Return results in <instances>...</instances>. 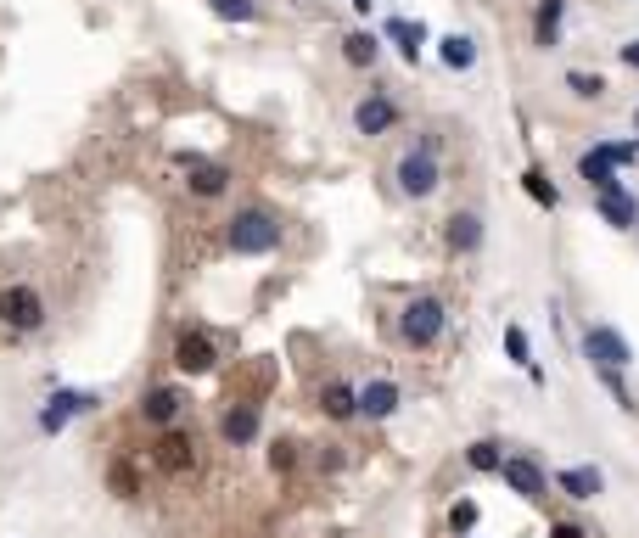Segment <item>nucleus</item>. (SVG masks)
I'll list each match as a JSON object with an SVG mask.
<instances>
[{"instance_id":"nucleus-14","label":"nucleus","mask_w":639,"mask_h":538,"mask_svg":"<svg viewBox=\"0 0 639 538\" xmlns=\"http://www.w3.org/2000/svg\"><path fill=\"white\" fill-rule=\"evenodd\" d=\"M185 410V393L180 387H152V393L141 398V421L146 426H174V415Z\"/></svg>"},{"instance_id":"nucleus-6","label":"nucleus","mask_w":639,"mask_h":538,"mask_svg":"<svg viewBox=\"0 0 639 538\" xmlns=\"http://www.w3.org/2000/svg\"><path fill=\"white\" fill-rule=\"evenodd\" d=\"M213 365H219V348H213L208 331H180L174 337V370L180 376H208Z\"/></svg>"},{"instance_id":"nucleus-8","label":"nucleus","mask_w":639,"mask_h":538,"mask_svg":"<svg viewBox=\"0 0 639 538\" xmlns=\"http://www.w3.org/2000/svg\"><path fill=\"white\" fill-rule=\"evenodd\" d=\"M96 404H101L96 393H68V387H57V393H51V404L40 410V432H62V426H68L73 415L96 410Z\"/></svg>"},{"instance_id":"nucleus-22","label":"nucleus","mask_w":639,"mask_h":538,"mask_svg":"<svg viewBox=\"0 0 639 538\" xmlns=\"http://www.w3.org/2000/svg\"><path fill=\"white\" fill-rule=\"evenodd\" d=\"M342 57H348V68H376V57H382V40L370 29H354L348 40H342Z\"/></svg>"},{"instance_id":"nucleus-30","label":"nucleus","mask_w":639,"mask_h":538,"mask_svg":"<svg viewBox=\"0 0 639 538\" xmlns=\"http://www.w3.org/2000/svg\"><path fill=\"white\" fill-rule=\"evenodd\" d=\"M449 527H455V538H466L471 527H477V505H471V499H455V505H449Z\"/></svg>"},{"instance_id":"nucleus-35","label":"nucleus","mask_w":639,"mask_h":538,"mask_svg":"<svg viewBox=\"0 0 639 538\" xmlns=\"http://www.w3.org/2000/svg\"><path fill=\"white\" fill-rule=\"evenodd\" d=\"M370 6H376V0H354V12H370Z\"/></svg>"},{"instance_id":"nucleus-33","label":"nucleus","mask_w":639,"mask_h":538,"mask_svg":"<svg viewBox=\"0 0 639 538\" xmlns=\"http://www.w3.org/2000/svg\"><path fill=\"white\" fill-rule=\"evenodd\" d=\"M550 538H589L578 522H550Z\"/></svg>"},{"instance_id":"nucleus-27","label":"nucleus","mask_w":639,"mask_h":538,"mask_svg":"<svg viewBox=\"0 0 639 538\" xmlns=\"http://www.w3.org/2000/svg\"><path fill=\"white\" fill-rule=\"evenodd\" d=\"M499 460H505V454H499L494 438H483V443H471V449H466V466L471 471H499Z\"/></svg>"},{"instance_id":"nucleus-16","label":"nucleus","mask_w":639,"mask_h":538,"mask_svg":"<svg viewBox=\"0 0 639 538\" xmlns=\"http://www.w3.org/2000/svg\"><path fill=\"white\" fill-rule=\"evenodd\" d=\"M555 488H561L567 499H578V505H583V499H595L600 488H606V477H600L595 466H567V471H555Z\"/></svg>"},{"instance_id":"nucleus-31","label":"nucleus","mask_w":639,"mask_h":538,"mask_svg":"<svg viewBox=\"0 0 639 538\" xmlns=\"http://www.w3.org/2000/svg\"><path fill=\"white\" fill-rule=\"evenodd\" d=\"M113 494H118V499H135V494H141V477H135V471H129L124 460L113 466Z\"/></svg>"},{"instance_id":"nucleus-9","label":"nucleus","mask_w":639,"mask_h":538,"mask_svg":"<svg viewBox=\"0 0 639 538\" xmlns=\"http://www.w3.org/2000/svg\"><path fill=\"white\" fill-rule=\"evenodd\" d=\"M157 471H169V477H185V471L197 466V443H191V432H163L152 449Z\"/></svg>"},{"instance_id":"nucleus-7","label":"nucleus","mask_w":639,"mask_h":538,"mask_svg":"<svg viewBox=\"0 0 639 538\" xmlns=\"http://www.w3.org/2000/svg\"><path fill=\"white\" fill-rule=\"evenodd\" d=\"M499 477H505V488L522 499H544L550 494V477L539 471V460H527V454H505L499 460Z\"/></svg>"},{"instance_id":"nucleus-24","label":"nucleus","mask_w":639,"mask_h":538,"mask_svg":"<svg viewBox=\"0 0 639 538\" xmlns=\"http://www.w3.org/2000/svg\"><path fill=\"white\" fill-rule=\"evenodd\" d=\"M578 180H589V191H611V185H623V180H617V169H611L600 152H583L578 157Z\"/></svg>"},{"instance_id":"nucleus-4","label":"nucleus","mask_w":639,"mask_h":538,"mask_svg":"<svg viewBox=\"0 0 639 538\" xmlns=\"http://www.w3.org/2000/svg\"><path fill=\"white\" fill-rule=\"evenodd\" d=\"M0 326L12 331H40L45 326V298L34 292V286H0Z\"/></svg>"},{"instance_id":"nucleus-29","label":"nucleus","mask_w":639,"mask_h":538,"mask_svg":"<svg viewBox=\"0 0 639 538\" xmlns=\"http://www.w3.org/2000/svg\"><path fill=\"white\" fill-rule=\"evenodd\" d=\"M505 354H511V365L533 370V348H527V331L522 326H505Z\"/></svg>"},{"instance_id":"nucleus-20","label":"nucleus","mask_w":639,"mask_h":538,"mask_svg":"<svg viewBox=\"0 0 639 538\" xmlns=\"http://www.w3.org/2000/svg\"><path fill=\"white\" fill-rule=\"evenodd\" d=\"M320 410H326L331 421H354V415H359V393L348 382H326V387H320Z\"/></svg>"},{"instance_id":"nucleus-15","label":"nucleus","mask_w":639,"mask_h":538,"mask_svg":"<svg viewBox=\"0 0 639 538\" xmlns=\"http://www.w3.org/2000/svg\"><path fill=\"white\" fill-rule=\"evenodd\" d=\"M443 241H449V253H477L483 247V219L477 213H449L443 219Z\"/></svg>"},{"instance_id":"nucleus-1","label":"nucleus","mask_w":639,"mask_h":538,"mask_svg":"<svg viewBox=\"0 0 639 538\" xmlns=\"http://www.w3.org/2000/svg\"><path fill=\"white\" fill-rule=\"evenodd\" d=\"M225 247L236 258H264L281 247V219L270 208H236L225 219Z\"/></svg>"},{"instance_id":"nucleus-19","label":"nucleus","mask_w":639,"mask_h":538,"mask_svg":"<svg viewBox=\"0 0 639 538\" xmlns=\"http://www.w3.org/2000/svg\"><path fill=\"white\" fill-rule=\"evenodd\" d=\"M393 410H398V387H393V382H365V387H359V415H370V421H387Z\"/></svg>"},{"instance_id":"nucleus-17","label":"nucleus","mask_w":639,"mask_h":538,"mask_svg":"<svg viewBox=\"0 0 639 538\" xmlns=\"http://www.w3.org/2000/svg\"><path fill=\"white\" fill-rule=\"evenodd\" d=\"M387 40L398 45V57L404 62H421V45H426V23H410V17H387Z\"/></svg>"},{"instance_id":"nucleus-36","label":"nucleus","mask_w":639,"mask_h":538,"mask_svg":"<svg viewBox=\"0 0 639 538\" xmlns=\"http://www.w3.org/2000/svg\"><path fill=\"white\" fill-rule=\"evenodd\" d=\"M634 129H639V113H634Z\"/></svg>"},{"instance_id":"nucleus-12","label":"nucleus","mask_w":639,"mask_h":538,"mask_svg":"<svg viewBox=\"0 0 639 538\" xmlns=\"http://www.w3.org/2000/svg\"><path fill=\"white\" fill-rule=\"evenodd\" d=\"M595 208H600V219H606L611 230H634V225H639V202L628 197L623 185H611V191H595Z\"/></svg>"},{"instance_id":"nucleus-23","label":"nucleus","mask_w":639,"mask_h":538,"mask_svg":"<svg viewBox=\"0 0 639 538\" xmlns=\"http://www.w3.org/2000/svg\"><path fill=\"white\" fill-rule=\"evenodd\" d=\"M522 191H527L533 202H539L544 213H555V208H561V191L550 185V174H544L539 163H533V169H522Z\"/></svg>"},{"instance_id":"nucleus-2","label":"nucleus","mask_w":639,"mask_h":538,"mask_svg":"<svg viewBox=\"0 0 639 538\" xmlns=\"http://www.w3.org/2000/svg\"><path fill=\"white\" fill-rule=\"evenodd\" d=\"M393 180H398V191H404V197H415V202L432 197V191L443 185V169H438V135H421L410 152L398 157Z\"/></svg>"},{"instance_id":"nucleus-5","label":"nucleus","mask_w":639,"mask_h":538,"mask_svg":"<svg viewBox=\"0 0 639 538\" xmlns=\"http://www.w3.org/2000/svg\"><path fill=\"white\" fill-rule=\"evenodd\" d=\"M583 354H589L595 370H623L634 359V348H628V337L617 326H589L583 331Z\"/></svg>"},{"instance_id":"nucleus-10","label":"nucleus","mask_w":639,"mask_h":538,"mask_svg":"<svg viewBox=\"0 0 639 538\" xmlns=\"http://www.w3.org/2000/svg\"><path fill=\"white\" fill-rule=\"evenodd\" d=\"M393 124H398V107H393V96H382V90H370V96L354 107V129H359V135H387Z\"/></svg>"},{"instance_id":"nucleus-32","label":"nucleus","mask_w":639,"mask_h":538,"mask_svg":"<svg viewBox=\"0 0 639 538\" xmlns=\"http://www.w3.org/2000/svg\"><path fill=\"white\" fill-rule=\"evenodd\" d=\"M270 466L275 471H292V466H298V443H270Z\"/></svg>"},{"instance_id":"nucleus-18","label":"nucleus","mask_w":639,"mask_h":538,"mask_svg":"<svg viewBox=\"0 0 639 538\" xmlns=\"http://www.w3.org/2000/svg\"><path fill=\"white\" fill-rule=\"evenodd\" d=\"M185 169H191V180H185L191 185V197H225V185H230L225 163H202L197 157V163H185Z\"/></svg>"},{"instance_id":"nucleus-3","label":"nucleus","mask_w":639,"mask_h":538,"mask_svg":"<svg viewBox=\"0 0 639 538\" xmlns=\"http://www.w3.org/2000/svg\"><path fill=\"white\" fill-rule=\"evenodd\" d=\"M443 326H449V309H443V298H410L404 303V314H398V337L410 342V348H432V342L443 337Z\"/></svg>"},{"instance_id":"nucleus-21","label":"nucleus","mask_w":639,"mask_h":538,"mask_svg":"<svg viewBox=\"0 0 639 538\" xmlns=\"http://www.w3.org/2000/svg\"><path fill=\"white\" fill-rule=\"evenodd\" d=\"M438 57H443V68L466 73V68H477V40H471V34H443Z\"/></svg>"},{"instance_id":"nucleus-34","label":"nucleus","mask_w":639,"mask_h":538,"mask_svg":"<svg viewBox=\"0 0 639 538\" xmlns=\"http://www.w3.org/2000/svg\"><path fill=\"white\" fill-rule=\"evenodd\" d=\"M623 62H628V68L639 73V40H628V45H623Z\"/></svg>"},{"instance_id":"nucleus-26","label":"nucleus","mask_w":639,"mask_h":538,"mask_svg":"<svg viewBox=\"0 0 639 538\" xmlns=\"http://www.w3.org/2000/svg\"><path fill=\"white\" fill-rule=\"evenodd\" d=\"M567 90H572V96H583V101H600V96H606V79H600V73L572 68V73H567Z\"/></svg>"},{"instance_id":"nucleus-28","label":"nucleus","mask_w":639,"mask_h":538,"mask_svg":"<svg viewBox=\"0 0 639 538\" xmlns=\"http://www.w3.org/2000/svg\"><path fill=\"white\" fill-rule=\"evenodd\" d=\"M595 152L606 157L611 169H628V163H639V141H600Z\"/></svg>"},{"instance_id":"nucleus-25","label":"nucleus","mask_w":639,"mask_h":538,"mask_svg":"<svg viewBox=\"0 0 639 538\" xmlns=\"http://www.w3.org/2000/svg\"><path fill=\"white\" fill-rule=\"evenodd\" d=\"M213 17H225V23H253L258 17V0H208Z\"/></svg>"},{"instance_id":"nucleus-13","label":"nucleus","mask_w":639,"mask_h":538,"mask_svg":"<svg viewBox=\"0 0 639 538\" xmlns=\"http://www.w3.org/2000/svg\"><path fill=\"white\" fill-rule=\"evenodd\" d=\"M561 23H567V0H539V6H533V45L555 51V45H561Z\"/></svg>"},{"instance_id":"nucleus-37","label":"nucleus","mask_w":639,"mask_h":538,"mask_svg":"<svg viewBox=\"0 0 639 538\" xmlns=\"http://www.w3.org/2000/svg\"><path fill=\"white\" fill-rule=\"evenodd\" d=\"M466 538H471V533H466Z\"/></svg>"},{"instance_id":"nucleus-11","label":"nucleus","mask_w":639,"mask_h":538,"mask_svg":"<svg viewBox=\"0 0 639 538\" xmlns=\"http://www.w3.org/2000/svg\"><path fill=\"white\" fill-rule=\"evenodd\" d=\"M219 438H225L230 449H247V443L258 438V404H230V410L219 415Z\"/></svg>"}]
</instances>
